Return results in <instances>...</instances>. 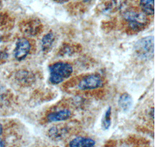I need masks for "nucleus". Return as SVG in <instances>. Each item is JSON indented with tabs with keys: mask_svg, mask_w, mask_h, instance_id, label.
Instances as JSON below:
<instances>
[{
	"mask_svg": "<svg viewBox=\"0 0 155 147\" xmlns=\"http://www.w3.org/2000/svg\"><path fill=\"white\" fill-rule=\"evenodd\" d=\"M50 78L51 84H58L68 78L73 72L72 66L66 62H56L49 66Z\"/></svg>",
	"mask_w": 155,
	"mask_h": 147,
	"instance_id": "obj_1",
	"label": "nucleus"
},
{
	"mask_svg": "<svg viewBox=\"0 0 155 147\" xmlns=\"http://www.w3.org/2000/svg\"><path fill=\"white\" fill-rule=\"evenodd\" d=\"M134 51L136 56L143 60H150L154 54V39L153 37H146L140 39L135 43Z\"/></svg>",
	"mask_w": 155,
	"mask_h": 147,
	"instance_id": "obj_2",
	"label": "nucleus"
},
{
	"mask_svg": "<svg viewBox=\"0 0 155 147\" xmlns=\"http://www.w3.org/2000/svg\"><path fill=\"white\" fill-rule=\"evenodd\" d=\"M123 16L128 22L130 28L134 31H140L144 28L148 23L147 15L141 11L129 9L124 11Z\"/></svg>",
	"mask_w": 155,
	"mask_h": 147,
	"instance_id": "obj_3",
	"label": "nucleus"
},
{
	"mask_svg": "<svg viewBox=\"0 0 155 147\" xmlns=\"http://www.w3.org/2000/svg\"><path fill=\"white\" fill-rule=\"evenodd\" d=\"M103 85V80L99 74H92L83 77L78 82V87L80 90H94L101 88Z\"/></svg>",
	"mask_w": 155,
	"mask_h": 147,
	"instance_id": "obj_4",
	"label": "nucleus"
},
{
	"mask_svg": "<svg viewBox=\"0 0 155 147\" xmlns=\"http://www.w3.org/2000/svg\"><path fill=\"white\" fill-rule=\"evenodd\" d=\"M31 50L30 41L26 38H20L16 41L14 49V57L18 61L23 60L28 56Z\"/></svg>",
	"mask_w": 155,
	"mask_h": 147,
	"instance_id": "obj_5",
	"label": "nucleus"
},
{
	"mask_svg": "<svg viewBox=\"0 0 155 147\" xmlns=\"http://www.w3.org/2000/svg\"><path fill=\"white\" fill-rule=\"evenodd\" d=\"M71 116V112L68 109H61L57 112H51L48 115L47 119L51 122H57L65 121L69 119Z\"/></svg>",
	"mask_w": 155,
	"mask_h": 147,
	"instance_id": "obj_6",
	"label": "nucleus"
},
{
	"mask_svg": "<svg viewBox=\"0 0 155 147\" xmlns=\"http://www.w3.org/2000/svg\"><path fill=\"white\" fill-rule=\"evenodd\" d=\"M95 140L88 137L78 136L69 142V147H95Z\"/></svg>",
	"mask_w": 155,
	"mask_h": 147,
	"instance_id": "obj_7",
	"label": "nucleus"
},
{
	"mask_svg": "<svg viewBox=\"0 0 155 147\" xmlns=\"http://www.w3.org/2000/svg\"><path fill=\"white\" fill-rule=\"evenodd\" d=\"M41 27V23L38 20H30L22 25V31L27 35H35L38 33Z\"/></svg>",
	"mask_w": 155,
	"mask_h": 147,
	"instance_id": "obj_8",
	"label": "nucleus"
},
{
	"mask_svg": "<svg viewBox=\"0 0 155 147\" xmlns=\"http://www.w3.org/2000/svg\"><path fill=\"white\" fill-rule=\"evenodd\" d=\"M133 98L128 93H124L120 96L118 100V104L122 109L125 112L130 110L133 105Z\"/></svg>",
	"mask_w": 155,
	"mask_h": 147,
	"instance_id": "obj_9",
	"label": "nucleus"
},
{
	"mask_svg": "<svg viewBox=\"0 0 155 147\" xmlns=\"http://www.w3.org/2000/svg\"><path fill=\"white\" fill-rule=\"evenodd\" d=\"M54 41L55 36L52 32L47 33L46 35H44V37L42 38V41H41V48H42V51L44 52H46V51L51 50Z\"/></svg>",
	"mask_w": 155,
	"mask_h": 147,
	"instance_id": "obj_10",
	"label": "nucleus"
},
{
	"mask_svg": "<svg viewBox=\"0 0 155 147\" xmlns=\"http://www.w3.org/2000/svg\"><path fill=\"white\" fill-rule=\"evenodd\" d=\"M140 5L145 14L153 15L154 13V0H140Z\"/></svg>",
	"mask_w": 155,
	"mask_h": 147,
	"instance_id": "obj_11",
	"label": "nucleus"
},
{
	"mask_svg": "<svg viewBox=\"0 0 155 147\" xmlns=\"http://www.w3.org/2000/svg\"><path fill=\"white\" fill-rule=\"evenodd\" d=\"M112 109L111 107H108L106 112L104 113V116L102 119V126L103 129L107 130L110 128L112 124Z\"/></svg>",
	"mask_w": 155,
	"mask_h": 147,
	"instance_id": "obj_12",
	"label": "nucleus"
},
{
	"mask_svg": "<svg viewBox=\"0 0 155 147\" xmlns=\"http://www.w3.org/2000/svg\"><path fill=\"white\" fill-rule=\"evenodd\" d=\"M8 57V54L7 53H5V51H0V60L1 61H3V60H5L6 58Z\"/></svg>",
	"mask_w": 155,
	"mask_h": 147,
	"instance_id": "obj_13",
	"label": "nucleus"
},
{
	"mask_svg": "<svg viewBox=\"0 0 155 147\" xmlns=\"http://www.w3.org/2000/svg\"><path fill=\"white\" fill-rule=\"evenodd\" d=\"M4 93H5V91H4V89L2 88H1V87H0V100H2V98H3Z\"/></svg>",
	"mask_w": 155,
	"mask_h": 147,
	"instance_id": "obj_14",
	"label": "nucleus"
},
{
	"mask_svg": "<svg viewBox=\"0 0 155 147\" xmlns=\"http://www.w3.org/2000/svg\"><path fill=\"white\" fill-rule=\"evenodd\" d=\"M0 147H5V142L4 140L0 139Z\"/></svg>",
	"mask_w": 155,
	"mask_h": 147,
	"instance_id": "obj_15",
	"label": "nucleus"
},
{
	"mask_svg": "<svg viewBox=\"0 0 155 147\" xmlns=\"http://www.w3.org/2000/svg\"><path fill=\"white\" fill-rule=\"evenodd\" d=\"M2 132H3V128H2V126L0 124V136L2 134Z\"/></svg>",
	"mask_w": 155,
	"mask_h": 147,
	"instance_id": "obj_16",
	"label": "nucleus"
},
{
	"mask_svg": "<svg viewBox=\"0 0 155 147\" xmlns=\"http://www.w3.org/2000/svg\"><path fill=\"white\" fill-rule=\"evenodd\" d=\"M1 5H2V2H1V1H0V7H1Z\"/></svg>",
	"mask_w": 155,
	"mask_h": 147,
	"instance_id": "obj_17",
	"label": "nucleus"
},
{
	"mask_svg": "<svg viewBox=\"0 0 155 147\" xmlns=\"http://www.w3.org/2000/svg\"><path fill=\"white\" fill-rule=\"evenodd\" d=\"M0 41H1V38H0Z\"/></svg>",
	"mask_w": 155,
	"mask_h": 147,
	"instance_id": "obj_18",
	"label": "nucleus"
}]
</instances>
